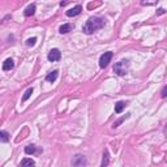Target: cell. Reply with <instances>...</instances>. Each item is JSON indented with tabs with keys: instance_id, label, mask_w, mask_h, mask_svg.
Wrapping results in <instances>:
<instances>
[{
	"instance_id": "cell-1",
	"label": "cell",
	"mask_w": 167,
	"mask_h": 167,
	"mask_svg": "<svg viewBox=\"0 0 167 167\" xmlns=\"http://www.w3.org/2000/svg\"><path fill=\"white\" fill-rule=\"evenodd\" d=\"M104 25H106V20L103 17H90L85 22V25L82 26V31L88 35L94 34L99 29H102Z\"/></svg>"
},
{
	"instance_id": "cell-2",
	"label": "cell",
	"mask_w": 167,
	"mask_h": 167,
	"mask_svg": "<svg viewBox=\"0 0 167 167\" xmlns=\"http://www.w3.org/2000/svg\"><path fill=\"white\" fill-rule=\"evenodd\" d=\"M114 72L118 76H125L128 72H129V60L123 59V60H119L118 63H115Z\"/></svg>"
},
{
	"instance_id": "cell-3",
	"label": "cell",
	"mask_w": 167,
	"mask_h": 167,
	"mask_svg": "<svg viewBox=\"0 0 167 167\" xmlns=\"http://www.w3.org/2000/svg\"><path fill=\"white\" fill-rule=\"evenodd\" d=\"M71 165L75 167H84L88 165V161L84 154H76L75 157L71 159Z\"/></svg>"
},
{
	"instance_id": "cell-4",
	"label": "cell",
	"mask_w": 167,
	"mask_h": 167,
	"mask_svg": "<svg viewBox=\"0 0 167 167\" xmlns=\"http://www.w3.org/2000/svg\"><path fill=\"white\" fill-rule=\"evenodd\" d=\"M112 56H114V54L111 52V51L104 52L102 56L99 58V67H101V68H106V67L110 64V62H111V59H112Z\"/></svg>"
},
{
	"instance_id": "cell-5",
	"label": "cell",
	"mask_w": 167,
	"mask_h": 167,
	"mask_svg": "<svg viewBox=\"0 0 167 167\" xmlns=\"http://www.w3.org/2000/svg\"><path fill=\"white\" fill-rule=\"evenodd\" d=\"M47 59L50 60V62H59V60L62 59V52H60V50L59 48H52L51 51L48 52Z\"/></svg>"
},
{
	"instance_id": "cell-6",
	"label": "cell",
	"mask_w": 167,
	"mask_h": 167,
	"mask_svg": "<svg viewBox=\"0 0 167 167\" xmlns=\"http://www.w3.org/2000/svg\"><path fill=\"white\" fill-rule=\"evenodd\" d=\"M82 12V7L81 5H76V7L71 8L69 10H67V16L68 17H75V16H79Z\"/></svg>"
},
{
	"instance_id": "cell-7",
	"label": "cell",
	"mask_w": 167,
	"mask_h": 167,
	"mask_svg": "<svg viewBox=\"0 0 167 167\" xmlns=\"http://www.w3.org/2000/svg\"><path fill=\"white\" fill-rule=\"evenodd\" d=\"M75 29V25L73 24H64L59 27V33L60 34H67V33H69Z\"/></svg>"
},
{
	"instance_id": "cell-8",
	"label": "cell",
	"mask_w": 167,
	"mask_h": 167,
	"mask_svg": "<svg viewBox=\"0 0 167 167\" xmlns=\"http://www.w3.org/2000/svg\"><path fill=\"white\" fill-rule=\"evenodd\" d=\"M58 76H59V71H56V69H55V71H52V72H50V73L46 76V81L47 82H55V81H56V79H58Z\"/></svg>"
},
{
	"instance_id": "cell-9",
	"label": "cell",
	"mask_w": 167,
	"mask_h": 167,
	"mask_svg": "<svg viewBox=\"0 0 167 167\" xmlns=\"http://www.w3.org/2000/svg\"><path fill=\"white\" fill-rule=\"evenodd\" d=\"M34 13H35V5L34 4H30L29 7H26V9L24 10L25 17H31Z\"/></svg>"
},
{
	"instance_id": "cell-10",
	"label": "cell",
	"mask_w": 167,
	"mask_h": 167,
	"mask_svg": "<svg viewBox=\"0 0 167 167\" xmlns=\"http://www.w3.org/2000/svg\"><path fill=\"white\" fill-rule=\"evenodd\" d=\"M125 107H127V102H124V101L116 102V104H115V112H116V114H120Z\"/></svg>"
},
{
	"instance_id": "cell-11",
	"label": "cell",
	"mask_w": 167,
	"mask_h": 167,
	"mask_svg": "<svg viewBox=\"0 0 167 167\" xmlns=\"http://www.w3.org/2000/svg\"><path fill=\"white\" fill-rule=\"evenodd\" d=\"M14 67V63H13V60L12 59H7L5 62L3 63V71H10Z\"/></svg>"
},
{
	"instance_id": "cell-12",
	"label": "cell",
	"mask_w": 167,
	"mask_h": 167,
	"mask_svg": "<svg viewBox=\"0 0 167 167\" xmlns=\"http://www.w3.org/2000/svg\"><path fill=\"white\" fill-rule=\"evenodd\" d=\"M110 163V155H108V150H104L103 152V159H102V167L108 166Z\"/></svg>"
},
{
	"instance_id": "cell-13",
	"label": "cell",
	"mask_w": 167,
	"mask_h": 167,
	"mask_svg": "<svg viewBox=\"0 0 167 167\" xmlns=\"http://www.w3.org/2000/svg\"><path fill=\"white\" fill-rule=\"evenodd\" d=\"M9 141V133L7 131H0V142H8Z\"/></svg>"
},
{
	"instance_id": "cell-14",
	"label": "cell",
	"mask_w": 167,
	"mask_h": 167,
	"mask_svg": "<svg viewBox=\"0 0 167 167\" xmlns=\"http://www.w3.org/2000/svg\"><path fill=\"white\" fill-rule=\"evenodd\" d=\"M31 94H33V88H29V89H27V90L24 93V96H22V102H26L27 99L30 98Z\"/></svg>"
},
{
	"instance_id": "cell-15",
	"label": "cell",
	"mask_w": 167,
	"mask_h": 167,
	"mask_svg": "<svg viewBox=\"0 0 167 167\" xmlns=\"http://www.w3.org/2000/svg\"><path fill=\"white\" fill-rule=\"evenodd\" d=\"M34 165H35V162L31 158H25L21 161V166H34Z\"/></svg>"
},
{
	"instance_id": "cell-16",
	"label": "cell",
	"mask_w": 167,
	"mask_h": 167,
	"mask_svg": "<svg viewBox=\"0 0 167 167\" xmlns=\"http://www.w3.org/2000/svg\"><path fill=\"white\" fill-rule=\"evenodd\" d=\"M129 115H131V114H127L125 116H123V118H120L119 120H116L115 123L112 124V128H118V127H119V125H120L121 123H123V121H124L125 119H128V118H129Z\"/></svg>"
},
{
	"instance_id": "cell-17",
	"label": "cell",
	"mask_w": 167,
	"mask_h": 167,
	"mask_svg": "<svg viewBox=\"0 0 167 167\" xmlns=\"http://www.w3.org/2000/svg\"><path fill=\"white\" fill-rule=\"evenodd\" d=\"M25 153L26 154H35L37 153V148L34 145H27L25 148Z\"/></svg>"
},
{
	"instance_id": "cell-18",
	"label": "cell",
	"mask_w": 167,
	"mask_h": 167,
	"mask_svg": "<svg viewBox=\"0 0 167 167\" xmlns=\"http://www.w3.org/2000/svg\"><path fill=\"white\" fill-rule=\"evenodd\" d=\"M35 42H37V38H35V37L29 38V39L26 41V46H27V47H33V46H35Z\"/></svg>"
},
{
	"instance_id": "cell-19",
	"label": "cell",
	"mask_w": 167,
	"mask_h": 167,
	"mask_svg": "<svg viewBox=\"0 0 167 167\" xmlns=\"http://www.w3.org/2000/svg\"><path fill=\"white\" fill-rule=\"evenodd\" d=\"M159 2V0H142L141 4L142 5H154V4H157Z\"/></svg>"
},
{
	"instance_id": "cell-20",
	"label": "cell",
	"mask_w": 167,
	"mask_h": 167,
	"mask_svg": "<svg viewBox=\"0 0 167 167\" xmlns=\"http://www.w3.org/2000/svg\"><path fill=\"white\" fill-rule=\"evenodd\" d=\"M161 96H162V98H166V97H167V88H166V86L162 89V94H161Z\"/></svg>"
},
{
	"instance_id": "cell-21",
	"label": "cell",
	"mask_w": 167,
	"mask_h": 167,
	"mask_svg": "<svg viewBox=\"0 0 167 167\" xmlns=\"http://www.w3.org/2000/svg\"><path fill=\"white\" fill-rule=\"evenodd\" d=\"M163 13H165V9H163V8H159L158 12H157V14H163Z\"/></svg>"
}]
</instances>
